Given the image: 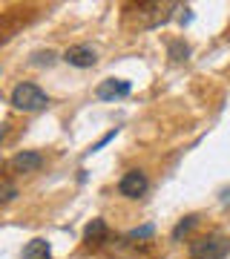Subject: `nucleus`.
<instances>
[{"label": "nucleus", "instance_id": "obj_1", "mask_svg": "<svg viewBox=\"0 0 230 259\" xmlns=\"http://www.w3.org/2000/svg\"><path fill=\"white\" fill-rule=\"evenodd\" d=\"M9 101H12V107L20 110V112H37V110H43L46 104H49V95H46L37 83L23 81V83H18V87L12 90Z\"/></svg>", "mask_w": 230, "mask_h": 259}, {"label": "nucleus", "instance_id": "obj_2", "mask_svg": "<svg viewBox=\"0 0 230 259\" xmlns=\"http://www.w3.org/2000/svg\"><path fill=\"white\" fill-rule=\"evenodd\" d=\"M230 253V239L219 233H207L190 242V259H224Z\"/></svg>", "mask_w": 230, "mask_h": 259}, {"label": "nucleus", "instance_id": "obj_3", "mask_svg": "<svg viewBox=\"0 0 230 259\" xmlns=\"http://www.w3.org/2000/svg\"><path fill=\"white\" fill-rule=\"evenodd\" d=\"M147 176L141 173V170H129V173H124L118 182V193L124 196V199H138V196H144L147 193Z\"/></svg>", "mask_w": 230, "mask_h": 259}, {"label": "nucleus", "instance_id": "obj_4", "mask_svg": "<svg viewBox=\"0 0 230 259\" xmlns=\"http://www.w3.org/2000/svg\"><path fill=\"white\" fill-rule=\"evenodd\" d=\"M64 61L69 66H78V69H89V66H95V61H98V52H95L89 44H78V47H69L64 52Z\"/></svg>", "mask_w": 230, "mask_h": 259}, {"label": "nucleus", "instance_id": "obj_5", "mask_svg": "<svg viewBox=\"0 0 230 259\" xmlns=\"http://www.w3.org/2000/svg\"><path fill=\"white\" fill-rule=\"evenodd\" d=\"M129 81H121V78H107V81L98 83V90H95V95H98V101H115V98H127L129 95Z\"/></svg>", "mask_w": 230, "mask_h": 259}, {"label": "nucleus", "instance_id": "obj_6", "mask_svg": "<svg viewBox=\"0 0 230 259\" xmlns=\"http://www.w3.org/2000/svg\"><path fill=\"white\" fill-rule=\"evenodd\" d=\"M40 164H43V156L37 150H23L18 156H12L9 161V167L15 173H35V170H40Z\"/></svg>", "mask_w": 230, "mask_h": 259}, {"label": "nucleus", "instance_id": "obj_7", "mask_svg": "<svg viewBox=\"0 0 230 259\" xmlns=\"http://www.w3.org/2000/svg\"><path fill=\"white\" fill-rule=\"evenodd\" d=\"M20 259H52V245L46 239H32V242H26Z\"/></svg>", "mask_w": 230, "mask_h": 259}, {"label": "nucleus", "instance_id": "obj_8", "mask_svg": "<svg viewBox=\"0 0 230 259\" xmlns=\"http://www.w3.org/2000/svg\"><path fill=\"white\" fill-rule=\"evenodd\" d=\"M167 55L173 58L175 64H181L190 58V47L184 44V40H167Z\"/></svg>", "mask_w": 230, "mask_h": 259}, {"label": "nucleus", "instance_id": "obj_9", "mask_svg": "<svg viewBox=\"0 0 230 259\" xmlns=\"http://www.w3.org/2000/svg\"><path fill=\"white\" fill-rule=\"evenodd\" d=\"M83 236H86V242H101L104 236H107V225H104V219H92V222L86 225Z\"/></svg>", "mask_w": 230, "mask_h": 259}, {"label": "nucleus", "instance_id": "obj_10", "mask_svg": "<svg viewBox=\"0 0 230 259\" xmlns=\"http://www.w3.org/2000/svg\"><path fill=\"white\" fill-rule=\"evenodd\" d=\"M196 222H199V216H184L181 222H178V225L173 228V242H178V239H181V236H184L187 231H190V228H193Z\"/></svg>", "mask_w": 230, "mask_h": 259}, {"label": "nucleus", "instance_id": "obj_11", "mask_svg": "<svg viewBox=\"0 0 230 259\" xmlns=\"http://www.w3.org/2000/svg\"><path fill=\"white\" fill-rule=\"evenodd\" d=\"M32 64L52 66V64H55V52H49V49H46V52H35V55H32Z\"/></svg>", "mask_w": 230, "mask_h": 259}, {"label": "nucleus", "instance_id": "obj_12", "mask_svg": "<svg viewBox=\"0 0 230 259\" xmlns=\"http://www.w3.org/2000/svg\"><path fill=\"white\" fill-rule=\"evenodd\" d=\"M153 233V225H144V228H135V231H129L127 236L129 239H144V236H150Z\"/></svg>", "mask_w": 230, "mask_h": 259}, {"label": "nucleus", "instance_id": "obj_13", "mask_svg": "<svg viewBox=\"0 0 230 259\" xmlns=\"http://www.w3.org/2000/svg\"><path fill=\"white\" fill-rule=\"evenodd\" d=\"M115 136H118V127H115V130H110V133H107V136H104L101 141H98V144H92V147H89V153H98V150H101L104 144H107V141H112Z\"/></svg>", "mask_w": 230, "mask_h": 259}, {"label": "nucleus", "instance_id": "obj_14", "mask_svg": "<svg viewBox=\"0 0 230 259\" xmlns=\"http://www.w3.org/2000/svg\"><path fill=\"white\" fill-rule=\"evenodd\" d=\"M12 196H18V190H15L12 185H3V187H0V202H6V199H12Z\"/></svg>", "mask_w": 230, "mask_h": 259}]
</instances>
